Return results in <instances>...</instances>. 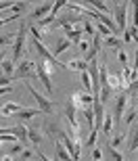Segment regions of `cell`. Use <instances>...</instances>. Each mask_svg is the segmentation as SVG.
Wrapping results in <instances>:
<instances>
[{"label":"cell","mask_w":138,"mask_h":161,"mask_svg":"<svg viewBox=\"0 0 138 161\" xmlns=\"http://www.w3.org/2000/svg\"><path fill=\"white\" fill-rule=\"evenodd\" d=\"M38 78V71H36V65H34V61L30 59H23L19 63L17 71L13 75V80H21V82H30V80Z\"/></svg>","instance_id":"6da1fadb"},{"label":"cell","mask_w":138,"mask_h":161,"mask_svg":"<svg viewBox=\"0 0 138 161\" xmlns=\"http://www.w3.org/2000/svg\"><path fill=\"white\" fill-rule=\"evenodd\" d=\"M50 69H52V63H48L44 59H38V65H36V71H38V78L40 82L44 84L48 94H54V88H52V82H50Z\"/></svg>","instance_id":"7a4b0ae2"},{"label":"cell","mask_w":138,"mask_h":161,"mask_svg":"<svg viewBox=\"0 0 138 161\" xmlns=\"http://www.w3.org/2000/svg\"><path fill=\"white\" fill-rule=\"evenodd\" d=\"M128 103H130V94L128 92H121L117 98H115V107H113V124L117 130H121V119H124V113L128 109Z\"/></svg>","instance_id":"3957f363"},{"label":"cell","mask_w":138,"mask_h":161,"mask_svg":"<svg viewBox=\"0 0 138 161\" xmlns=\"http://www.w3.org/2000/svg\"><path fill=\"white\" fill-rule=\"evenodd\" d=\"M25 86H27V90H30V94L34 96V98H36V103H38V109H40L42 113H46V115H50V113H52V111H54V105H52V101H50V98H46L44 94H40V92H38V90L34 88V86H31L30 82H25Z\"/></svg>","instance_id":"277c9868"},{"label":"cell","mask_w":138,"mask_h":161,"mask_svg":"<svg viewBox=\"0 0 138 161\" xmlns=\"http://www.w3.org/2000/svg\"><path fill=\"white\" fill-rule=\"evenodd\" d=\"M75 111H78V98H75V94H73L71 98L65 103V117H67V121H69V128L80 134V125H78V119H75Z\"/></svg>","instance_id":"5b68a950"},{"label":"cell","mask_w":138,"mask_h":161,"mask_svg":"<svg viewBox=\"0 0 138 161\" xmlns=\"http://www.w3.org/2000/svg\"><path fill=\"white\" fill-rule=\"evenodd\" d=\"M82 23H86V15H80L75 11H67L65 15L57 17V21H54V25H61V27H65V25H82Z\"/></svg>","instance_id":"8992f818"},{"label":"cell","mask_w":138,"mask_h":161,"mask_svg":"<svg viewBox=\"0 0 138 161\" xmlns=\"http://www.w3.org/2000/svg\"><path fill=\"white\" fill-rule=\"evenodd\" d=\"M27 31H30V25H27V23H21V30L17 31V38H15V44H13V61H19V57H21V53H23Z\"/></svg>","instance_id":"52a82bcc"},{"label":"cell","mask_w":138,"mask_h":161,"mask_svg":"<svg viewBox=\"0 0 138 161\" xmlns=\"http://www.w3.org/2000/svg\"><path fill=\"white\" fill-rule=\"evenodd\" d=\"M2 132H6V134H15V136L19 138V142L23 144L25 149L31 144L30 142V128H25V125H4Z\"/></svg>","instance_id":"ba28073f"},{"label":"cell","mask_w":138,"mask_h":161,"mask_svg":"<svg viewBox=\"0 0 138 161\" xmlns=\"http://www.w3.org/2000/svg\"><path fill=\"white\" fill-rule=\"evenodd\" d=\"M128 6H130V2H115L113 4V8H115V23H117L119 31L128 30V19H126Z\"/></svg>","instance_id":"9c48e42d"},{"label":"cell","mask_w":138,"mask_h":161,"mask_svg":"<svg viewBox=\"0 0 138 161\" xmlns=\"http://www.w3.org/2000/svg\"><path fill=\"white\" fill-rule=\"evenodd\" d=\"M63 31H65V38H67V40H71V44H80V42H82V36H84L82 25H80V27H75V25H65V27H63Z\"/></svg>","instance_id":"30bf717a"},{"label":"cell","mask_w":138,"mask_h":161,"mask_svg":"<svg viewBox=\"0 0 138 161\" xmlns=\"http://www.w3.org/2000/svg\"><path fill=\"white\" fill-rule=\"evenodd\" d=\"M52 6H54L52 2H42L40 6H36V8L31 11L30 17H31V19H38V21H42V19H46L48 15L52 13Z\"/></svg>","instance_id":"8fae6325"},{"label":"cell","mask_w":138,"mask_h":161,"mask_svg":"<svg viewBox=\"0 0 138 161\" xmlns=\"http://www.w3.org/2000/svg\"><path fill=\"white\" fill-rule=\"evenodd\" d=\"M128 151L130 153H134V151L138 149V121H134L132 128H130V132H128Z\"/></svg>","instance_id":"7c38bea8"},{"label":"cell","mask_w":138,"mask_h":161,"mask_svg":"<svg viewBox=\"0 0 138 161\" xmlns=\"http://www.w3.org/2000/svg\"><path fill=\"white\" fill-rule=\"evenodd\" d=\"M102 147H105V157H107L109 161H126V159H124V155H121L119 151L111 147V142H109V138H105V142H102Z\"/></svg>","instance_id":"4fadbf2b"},{"label":"cell","mask_w":138,"mask_h":161,"mask_svg":"<svg viewBox=\"0 0 138 161\" xmlns=\"http://www.w3.org/2000/svg\"><path fill=\"white\" fill-rule=\"evenodd\" d=\"M52 142H54V151H57V157H59V161H73L71 153L65 149V144L61 142V140H57V138H52Z\"/></svg>","instance_id":"5bb4252c"},{"label":"cell","mask_w":138,"mask_h":161,"mask_svg":"<svg viewBox=\"0 0 138 161\" xmlns=\"http://www.w3.org/2000/svg\"><path fill=\"white\" fill-rule=\"evenodd\" d=\"M75 98H78V105H82V109L94 105V94L92 92H75Z\"/></svg>","instance_id":"9a60e30c"},{"label":"cell","mask_w":138,"mask_h":161,"mask_svg":"<svg viewBox=\"0 0 138 161\" xmlns=\"http://www.w3.org/2000/svg\"><path fill=\"white\" fill-rule=\"evenodd\" d=\"M115 128L113 124V113H105V119H102V128H101V134L105 138H109V134H111V130Z\"/></svg>","instance_id":"2e32d148"},{"label":"cell","mask_w":138,"mask_h":161,"mask_svg":"<svg viewBox=\"0 0 138 161\" xmlns=\"http://www.w3.org/2000/svg\"><path fill=\"white\" fill-rule=\"evenodd\" d=\"M136 113H138V105H134V103H130L126 109V113H124V124L126 125H132L134 119H136Z\"/></svg>","instance_id":"e0dca14e"},{"label":"cell","mask_w":138,"mask_h":161,"mask_svg":"<svg viewBox=\"0 0 138 161\" xmlns=\"http://www.w3.org/2000/svg\"><path fill=\"white\" fill-rule=\"evenodd\" d=\"M38 113H42L40 109H30V107H25V109H21L19 113H15V117H17L19 121H27V119H31V117H36Z\"/></svg>","instance_id":"ac0fdd59"},{"label":"cell","mask_w":138,"mask_h":161,"mask_svg":"<svg viewBox=\"0 0 138 161\" xmlns=\"http://www.w3.org/2000/svg\"><path fill=\"white\" fill-rule=\"evenodd\" d=\"M88 65H90V63H86L84 59H73V61H69V63H67V69H73V71H88Z\"/></svg>","instance_id":"d6986e66"},{"label":"cell","mask_w":138,"mask_h":161,"mask_svg":"<svg viewBox=\"0 0 138 161\" xmlns=\"http://www.w3.org/2000/svg\"><path fill=\"white\" fill-rule=\"evenodd\" d=\"M21 109V105H17V103H6V105H2V117H6V115H11V113H19Z\"/></svg>","instance_id":"ffe728a7"},{"label":"cell","mask_w":138,"mask_h":161,"mask_svg":"<svg viewBox=\"0 0 138 161\" xmlns=\"http://www.w3.org/2000/svg\"><path fill=\"white\" fill-rule=\"evenodd\" d=\"M69 46H71V40H67V38H61V40L57 42V46L52 48V54H54V57H59V54L63 53V50H67Z\"/></svg>","instance_id":"44dd1931"},{"label":"cell","mask_w":138,"mask_h":161,"mask_svg":"<svg viewBox=\"0 0 138 161\" xmlns=\"http://www.w3.org/2000/svg\"><path fill=\"white\" fill-rule=\"evenodd\" d=\"M102 44H105L107 48H119L121 50V44H124V42H121L117 36H109V38H102Z\"/></svg>","instance_id":"7402d4cb"},{"label":"cell","mask_w":138,"mask_h":161,"mask_svg":"<svg viewBox=\"0 0 138 161\" xmlns=\"http://www.w3.org/2000/svg\"><path fill=\"white\" fill-rule=\"evenodd\" d=\"M15 65H13V61H8V59H2V75H8V78H13L15 75Z\"/></svg>","instance_id":"603a6c76"},{"label":"cell","mask_w":138,"mask_h":161,"mask_svg":"<svg viewBox=\"0 0 138 161\" xmlns=\"http://www.w3.org/2000/svg\"><path fill=\"white\" fill-rule=\"evenodd\" d=\"M82 113H84L86 121H88V130H94V109L86 107V109H82Z\"/></svg>","instance_id":"cb8c5ba5"},{"label":"cell","mask_w":138,"mask_h":161,"mask_svg":"<svg viewBox=\"0 0 138 161\" xmlns=\"http://www.w3.org/2000/svg\"><path fill=\"white\" fill-rule=\"evenodd\" d=\"M98 134H101V130H90V136H88V140H86V147H90V149H94L96 147V138H98Z\"/></svg>","instance_id":"d4e9b609"},{"label":"cell","mask_w":138,"mask_h":161,"mask_svg":"<svg viewBox=\"0 0 138 161\" xmlns=\"http://www.w3.org/2000/svg\"><path fill=\"white\" fill-rule=\"evenodd\" d=\"M88 6H94L96 13H101V15H105V13H107V4H105V2H101V0H92V2H88Z\"/></svg>","instance_id":"484cf974"},{"label":"cell","mask_w":138,"mask_h":161,"mask_svg":"<svg viewBox=\"0 0 138 161\" xmlns=\"http://www.w3.org/2000/svg\"><path fill=\"white\" fill-rule=\"evenodd\" d=\"M80 78H82L84 88L88 90V92H92V80H90V75H88V71H82V73H80Z\"/></svg>","instance_id":"4316f807"},{"label":"cell","mask_w":138,"mask_h":161,"mask_svg":"<svg viewBox=\"0 0 138 161\" xmlns=\"http://www.w3.org/2000/svg\"><path fill=\"white\" fill-rule=\"evenodd\" d=\"M96 30H98V34H101L102 38H109V36H113V34H111V30H109L107 25H102L101 21H96V25H94Z\"/></svg>","instance_id":"83f0119b"},{"label":"cell","mask_w":138,"mask_h":161,"mask_svg":"<svg viewBox=\"0 0 138 161\" xmlns=\"http://www.w3.org/2000/svg\"><path fill=\"white\" fill-rule=\"evenodd\" d=\"M82 31H84L88 38H94V25H92L88 19H86V23H82Z\"/></svg>","instance_id":"f1b7e54d"},{"label":"cell","mask_w":138,"mask_h":161,"mask_svg":"<svg viewBox=\"0 0 138 161\" xmlns=\"http://www.w3.org/2000/svg\"><path fill=\"white\" fill-rule=\"evenodd\" d=\"M40 140H42L40 132H38L36 128H30V142H31V144H40Z\"/></svg>","instance_id":"f546056e"},{"label":"cell","mask_w":138,"mask_h":161,"mask_svg":"<svg viewBox=\"0 0 138 161\" xmlns=\"http://www.w3.org/2000/svg\"><path fill=\"white\" fill-rule=\"evenodd\" d=\"M121 140H124V134H121V132H117V134H115L109 142H111V147H113V149H117V147H121Z\"/></svg>","instance_id":"4dcf8cb0"},{"label":"cell","mask_w":138,"mask_h":161,"mask_svg":"<svg viewBox=\"0 0 138 161\" xmlns=\"http://www.w3.org/2000/svg\"><path fill=\"white\" fill-rule=\"evenodd\" d=\"M0 138H2V142H19V138L15 134H6V132H2Z\"/></svg>","instance_id":"1f68e13d"},{"label":"cell","mask_w":138,"mask_h":161,"mask_svg":"<svg viewBox=\"0 0 138 161\" xmlns=\"http://www.w3.org/2000/svg\"><path fill=\"white\" fill-rule=\"evenodd\" d=\"M23 144L21 142H13V147H11V153H8V155H17V153H23Z\"/></svg>","instance_id":"d6a6232c"},{"label":"cell","mask_w":138,"mask_h":161,"mask_svg":"<svg viewBox=\"0 0 138 161\" xmlns=\"http://www.w3.org/2000/svg\"><path fill=\"white\" fill-rule=\"evenodd\" d=\"M31 157H34V151L27 147V149H23V153H21V161H30Z\"/></svg>","instance_id":"836d02e7"},{"label":"cell","mask_w":138,"mask_h":161,"mask_svg":"<svg viewBox=\"0 0 138 161\" xmlns=\"http://www.w3.org/2000/svg\"><path fill=\"white\" fill-rule=\"evenodd\" d=\"M117 59H119L121 67H128V54L124 53V50H119V53H117Z\"/></svg>","instance_id":"e575fe53"},{"label":"cell","mask_w":138,"mask_h":161,"mask_svg":"<svg viewBox=\"0 0 138 161\" xmlns=\"http://www.w3.org/2000/svg\"><path fill=\"white\" fill-rule=\"evenodd\" d=\"M128 31L132 34V40L138 44V27H136V25H128Z\"/></svg>","instance_id":"d590c367"},{"label":"cell","mask_w":138,"mask_h":161,"mask_svg":"<svg viewBox=\"0 0 138 161\" xmlns=\"http://www.w3.org/2000/svg\"><path fill=\"white\" fill-rule=\"evenodd\" d=\"M92 159H94V161H101L102 159V151L98 149V147H94V149H92Z\"/></svg>","instance_id":"8d00e7d4"},{"label":"cell","mask_w":138,"mask_h":161,"mask_svg":"<svg viewBox=\"0 0 138 161\" xmlns=\"http://www.w3.org/2000/svg\"><path fill=\"white\" fill-rule=\"evenodd\" d=\"M78 48H80V50H82V53H88V50H90V44H88V42H86V40H82V42H80V44H78Z\"/></svg>","instance_id":"74e56055"},{"label":"cell","mask_w":138,"mask_h":161,"mask_svg":"<svg viewBox=\"0 0 138 161\" xmlns=\"http://www.w3.org/2000/svg\"><path fill=\"white\" fill-rule=\"evenodd\" d=\"M132 6H134V25L138 27V0H136V2H132Z\"/></svg>","instance_id":"f35d334b"},{"label":"cell","mask_w":138,"mask_h":161,"mask_svg":"<svg viewBox=\"0 0 138 161\" xmlns=\"http://www.w3.org/2000/svg\"><path fill=\"white\" fill-rule=\"evenodd\" d=\"M0 42H2V48H4V46H8V44L13 42V38H11V36H4V34H2V38H0Z\"/></svg>","instance_id":"ab89813d"},{"label":"cell","mask_w":138,"mask_h":161,"mask_svg":"<svg viewBox=\"0 0 138 161\" xmlns=\"http://www.w3.org/2000/svg\"><path fill=\"white\" fill-rule=\"evenodd\" d=\"M11 82H13V78H8V75H2V78H0V84H2V88H4V86H8Z\"/></svg>","instance_id":"60d3db41"},{"label":"cell","mask_w":138,"mask_h":161,"mask_svg":"<svg viewBox=\"0 0 138 161\" xmlns=\"http://www.w3.org/2000/svg\"><path fill=\"white\" fill-rule=\"evenodd\" d=\"M124 42H126V44H128V42H134V40H132V34H130L128 30L124 31Z\"/></svg>","instance_id":"b9f144b4"},{"label":"cell","mask_w":138,"mask_h":161,"mask_svg":"<svg viewBox=\"0 0 138 161\" xmlns=\"http://www.w3.org/2000/svg\"><path fill=\"white\" fill-rule=\"evenodd\" d=\"M11 92H13L11 86H4V88H2V94H11Z\"/></svg>","instance_id":"7bdbcfd3"},{"label":"cell","mask_w":138,"mask_h":161,"mask_svg":"<svg viewBox=\"0 0 138 161\" xmlns=\"http://www.w3.org/2000/svg\"><path fill=\"white\" fill-rule=\"evenodd\" d=\"M2 161H13V155H8V153H6V155H2Z\"/></svg>","instance_id":"ee69618b"}]
</instances>
